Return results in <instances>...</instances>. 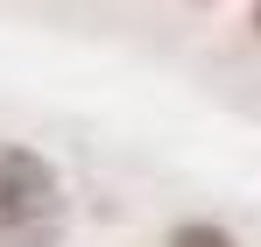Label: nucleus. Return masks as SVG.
I'll list each match as a JSON object with an SVG mask.
<instances>
[{"mask_svg":"<svg viewBox=\"0 0 261 247\" xmlns=\"http://www.w3.org/2000/svg\"><path fill=\"white\" fill-rule=\"evenodd\" d=\"M64 177L21 149V141H0V247H57L64 240Z\"/></svg>","mask_w":261,"mask_h":247,"instance_id":"1","label":"nucleus"},{"mask_svg":"<svg viewBox=\"0 0 261 247\" xmlns=\"http://www.w3.org/2000/svg\"><path fill=\"white\" fill-rule=\"evenodd\" d=\"M170 247H233V233L212 226V219H184V226L170 233Z\"/></svg>","mask_w":261,"mask_h":247,"instance_id":"2","label":"nucleus"},{"mask_svg":"<svg viewBox=\"0 0 261 247\" xmlns=\"http://www.w3.org/2000/svg\"><path fill=\"white\" fill-rule=\"evenodd\" d=\"M254 29H261V0H254Z\"/></svg>","mask_w":261,"mask_h":247,"instance_id":"3","label":"nucleus"}]
</instances>
